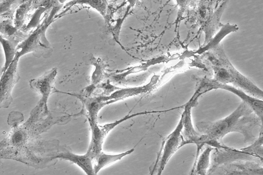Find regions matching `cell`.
<instances>
[{
  "label": "cell",
  "instance_id": "cell-1",
  "mask_svg": "<svg viewBox=\"0 0 263 175\" xmlns=\"http://www.w3.org/2000/svg\"><path fill=\"white\" fill-rule=\"evenodd\" d=\"M208 57L213 78L221 83L232 85L252 96L258 98L262 90L249 79L235 68L224 55L221 48Z\"/></svg>",
  "mask_w": 263,
  "mask_h": 175
},
{
  "label": "cell",
  "instance_id": "cell-2",
  "mask_svg": "<svg viewBox=\"0 0 263 175\" xmlns=\"http://www.w3.org/2000/svg\"><path fill=\"white\" fill-rule=\"evenodd\" d=\"M244 112L240 106L226 118L214 123L205 125V131L210 136L219 137L231 131L241 132L243 128Z\"/></svg>",
  "mask_w": 263,
  "mask_h": 175
},
{
  "label": "cell",
  "instance_id": "cell-3",
  "mask_svg": "<svg viewBox=\"0 0 263 175\" xmlns=\"http://www.w3.org/2000/svg\"><path fill=\"white\" fill-rule=\"evenodd\" d=\"M182 122L181 120L175 130L163 141L155 165L159 174H161L171 157L185 145V141L180 133L182 127Z\"/></svg>",
  "mask_w": 263,
  "mask_h": 175
},
{
  "label": "cell",
  "instance_id": "cell-4",
  "mask_svg": "<svg viewBox=\"0 0 263 175\" xmlns=\"http://www.w3.org/2000/svg\"><path fill=\"white\" fill-rule=\"evenodd\" d=\"M18 61H13L6 71L1 75L0 80L1 104L6 101V108L12 100V90L20 79L18 68Z\"/></svg>",
  "mask_w": 263,
  "mask_h": 175
},
{
  "label": "cell",
  "instance_id": "cell-5",
  "mask_svg": "<svg viewBox=\"0 0 263 175\" xmlns=\"http://www.w3.org/2000/svg\"><path fill=\"white\" fill-rule=\"evenodd\" d=\"M210 90L221 89L228 91L235 94L247 104L252 110L256 111L260 107L261 100L247 94L241 90L231 85L220 83L213 78L211 79L209 82Z\"/></svg>",
  "mask_w": 263,
  "mask_h": 175
},
{
  "label": "cell",
  "instance_id": "cell-6",
  "mask_svg": "<svg viewBox=\"0 0 263 175\" xmlns=\"http://www.w3.org/2000/svg\"><path fill=\"white\" fill-rule=\"evenodd\" d=\"M57 72L56 69L53 68L45 72L38 78L30 81L31 88L39 93L42 99L46 100L52 92Z\"/></svg>",
  "mask_w": 263,
  "mask_h": 175
},
{
  "label": "cell",
  "instance_id": "cell-7",
  "mask_svg": "<svg viewBox=\"0 0 263 175\" xmlns=\"http://www.w3.org/2000/svg\"><path fill=\"white\" fill-rule=\"evenodd\" d=\"M134 150V149H132L125 153L116 155H108L103 153H100L96 159V164L93 168L94 173H97L100 169L106 166L121 159L123 157L130 154Z\"/></svg>",
  "mask_w": 263,
  "mask_h": 175
},
{
  "label": "cell",
  "instance_id": "cell-8",
  "mask_svg": "<svg viewBox=\"0 0 263 175\" xmlns=\"http://www.w3.org/2000/svg\"><path fill=\"white\" fill-rule=\"evenodd\" d=\"M210 149L206 148L201 151L200 155L196 156L191 171L192 174L204 175L206 172L208 164Z\"/></svg>",
  "mask_w": 263,
  "mask_h": 175
},
{
  "label": "cell",
  "instance_id": "cell-9",
  "mask_svg": "<svg viewBox=\"0 0 263 175\" xmlns=\"http://www.w3.org/2000/svg\"><path fill=\"white\" fill-rule=\"evenodd\" d=\"M1 42L3 47L5 56V61L3 67L1 68V75L4 73L12 62L14 57V47L10 42L1 38Z\"/></svg>",
  "mask_w": 263,
  "mask_h": 175
},
{
  "label": "cell",
  "instance_id": "cell-10",
  "mask_svg": "<svg viewBox=\"0 0 263 175\" xmlns=\"http://www.w3.org/2000/svg\"><path fill=\"white\" fill-rule=\"evenodd\" d=\"M235 26L228 24L223 26L220 31L212 39L209 45L208 48H213L216 47L221 40L228 34L235 31L238 28Z\"/></svg>",
  "mask_w": 263,
  "mask_h": 175
},
{
  "label": "cell",
  "instance_id": "cell-11",
  "mask_svg": "<svg viewBox=\"0 0 263 175\" xmlns=\"http://www.w3.org/2000/svg\"><path fill=\"white\" fill-rule=\"evenodd\" d=\"M22 138V136L20 133L17 132L14 135L13 141L15 143H18L20 141Z\"/></svg>",
  "mask_w": 263,
  "mask_h": 175
},
{
  "label": "cell",
  "instance_id": "cell-12",
  "mask_svg": "<svg viewBox=\"0 0 263 175\" xmlns=\"http://www.w3.org/2000/svg\"><path fill=\"white\" fill-rule=\"evenodd\" d=\"M5 29L6 32L10 35L13 34L15 31L14 28L9 25H6Z\"/></svg>",
  "mask_w": 263,
  "mask_h": 175
}]
</instances>
